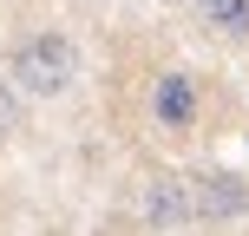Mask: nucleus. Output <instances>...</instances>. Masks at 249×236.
<instances>
[{"mask_svg": "<svg viewBox=\"0 0 249 236\" xmlns=\"http://www.w3.org/2000/svg\"><path fill=\"white\" fill-rule=\"evenodd\" d=\"M7 79L26 92V99H59V92H72V79H79V46L66 33H53V26H39V33H26L20 46H13Z\"/></svg>", "mask_w": 249, "mask_h": 236, "instance_id": "obj_1", "label": "nucleus"}, {"mask_svg": "<svg viewBox=\"0 0 249 236\" xmlns=\"http://www.w3.org/2000/svg\"><path fill=\"white\" fill-rule=\"evenodd\" d=\"M249 210V184L230 171H210L203 184H190V217H203V223H236Z\"/></svg>", "mask_w": 249, "mask_h": 236, "instance_id": "obj_2", "label": "nucleus"}, {"mask_svg": "<svg viewBox=\"0 0 249 236\" xmlns=\"http://www.w3.org/2000/svg\"><path fill=\"white\" fill-rule=\"evenodd\" d=\"M151 118H158L164 131H190V125H197V79L190 73H164L158 86H151Z\"/></svg>", "mask_w": 249, "mask_h": 236, "instance_id": "obj_3", "label": "nucleus"}, {"mask_svg": "<svg viewBox=\"0 0 249 236\" xmlns=\"http://www.w3.org/2000/svg\"><path fill=\"white\" fill-rule=\"evenodd\" d=\"M144 223H151V230L190 223V184H184V177H151V190H144Z\"/></svg>", "mask_w": 249, "mask_h": 236, "instance_id": "obj_4", "label": "nucleus"}, {"mask_svg": "<svg viewBox=\"0 0 249 236\" xmlns=\"http://www.w3.org/2000/svg\"><path fill=\"white\" fill-rule=\"evenodd\" d=\"M197 7H203V20H210L216 33L249 39V0H197Z\"/></svg>", "mask_w": 249, "mask_h": 236, "instance_id": "obj_5", "label": "nucleus"}, {"mask_svg": "<svg viewBox=\"0 0 249 236\" xmlns=\"http://www.w3.org/2000/svg\"><path fill=\"white\" fill-rule=\"evenodd\" d=\"M20 125H26V92L13 79H0V138H13Z\"/></svg>", "mask_w": 249, "mask_h": 236, "instance_id": "obj_6", "label": "nucleus"}]
</instances>
